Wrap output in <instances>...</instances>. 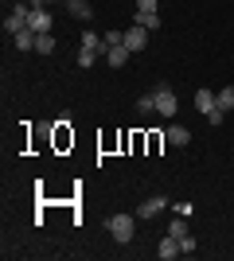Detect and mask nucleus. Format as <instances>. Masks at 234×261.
Returning <instances> with one entry per match:
<instances>
[{
    "label": "nucleus",
    "mask_w": 234,
    "mask_h": 261,
    "mask_svg": "<svg viewBox=\"0 0 234 261\" xmlns=\"http://www.w3.org/2000/svg\"><path fill=\"white\" fill-rule=\"evenodd\" d=\"M168 234H172V238H184V234H191V230H188L184 218H172V222H168Z\"/></svg>",
    "instance_id": "17"
},
{
    "label": "nucleus",
    "mask_w": 234,
    "mask_h": 261,
    "mask_svg": "<svg viewBox=\"0 0 234 261\" xmlns=\"http://www.w3.org/2000/svg\"><path fill=\"white\" fill-rule=\"evenodd\" d=\"M137 113H156V90H152V94H141V98H137Z\"/></svg>",
    "instance_id": "16"
},
{
    "label": "nucleus",
    "mask_w": 234,
    "mask_h": 261,
    "mask_svg": "<svg viewBox=\"0 0 234 261\" xmlns=\"http://www.w3.org/2000/svg\"><path fill=\"white\" fill-rule=\"evenodd\" d=\"M47 4H51V0H43V8H47Z\"/></svg>",
    "instance_id": "24"
},
{
    "label": "nucleus",
    "mask_w": 234,
    "mask_h": 261,
    "mask_svg": "<svg viewBox=\"0 0 234 261\" xmlns=\"http://www.w3.org/2000/svg\"><path fill=\"white\" fill-rule=\"evenodd\" d=\"M164 211H168V199L152 195V199H145V203L137 207V218H156V215H164Z\"/></svg>",
    "instance_id": "5"
},
{
    "label": "nucleus",
    "mask_w": 234,
    "mask_h": 261,
    "mask_svg": "<svg viewBox=\"0 0 234 261\" xmlns=\"http://www.w3.org/2000/svg\"><path fill=\"white\" fill-rule=\"evenodd\" d=\"M28 12H32V4H28V0H20V4H12L8 20H4V32H8V35L23 32V28H28Z\"/></svg>",
    "instance_id": "3"
},
{
    "label": "nucleus",
    "mask_w": 234,
    "mask_h": 261,
    "mask_svg": "<svg viewBox=\"0 0 234 261\" xmlns=\"http://www.w3.org/2000/svg\"><path fill=\"white\" fill-rule=\"evenodd\" d=\"M106 47H125V32H106Z\"/></svg>",
    "instance_id": "19"
},
{
    "label": "nucleus",
    "mask_w": 234,
    "mask_h": 261,
    "mask_svg": "<svg viewBox=\"0 0 234 261\" xmlns=\"http://www.w3.org/2000/svg\"><path fill=\"white\" fill-rule=\"evenodd\" d=\"M219 109H226V113H230V109H234V86L219 90Z\"/></svg>",
    "instance_id": "18"
},
{
    "label": "nucleus",
    "mask_w": 234,
    "mask_h": 261,
    "mask_svg": "<svg viewBox=\"0 0 234 261\" xmlns=\"http://www.w3.org/2000/svg\"><path fill=\"white\" fill-rule=\"evenodd\" d=\"M219 106V90H195V109L199 113H211Z\"/></svg>",
    "instance_id": "8"
},
{
    "label": "nucleus",
    "mask_w": 234,
    "mask_h": 261,
    "mask_svg": "<svg viewBox=\"0 0 234 261\" xmlns=\"http://www.w3.org/2000/svg\"><path fill=\"white\" fill-rule=\"evenodd\" d=\"M35 39H39V32H32V28H23V32H16V35H12L16 51H35Z\"/></svg>",
    "instance_id": "9"
},
{
    "label": "nucleus",
    "mask_w": 234,
    "mask_h": 261,
    "mask_svg": "<svg viewBox=\"0 0 234 261\" xmlns=\"http://www.w3.org/2000/svg\"><path fill=\"white\" fill-rule=\"evenodd\" d=\"M156 257H160V261L184 257V250H179V238H172V234H164V238H160V246H156Z\"/></svg>",
    "instance_id": "7"
},
{
    "label": "nucleus",
    "mask_w": 234,
    "mask_h": 261,
    "mask_svg": "<svg viewBox=\"0 0 234 261\" xmlns=\"http://www.w3.org/2000/svg\"><path fill=\"white\" fill-rule=\"evenodd\" d=\"M74 63L82 66V70H90V66H94V63H101V55H98V51H86V47H78Z\"/></svg>",
    "instance_id": "14"
},
{
    "label": "nucleus",
    "mask_w": 234,
    "mask_h": 261,
    "mask_svg": "<svg viewBox=\"0 0 234 261\" xmlns=\"http://www.w3.org/2000/svg\"><path fill=\"white\" fill-rule=\"evenodd\" d=\"M207 121H211V125H223V121H226V109H219V106H215L211 113H207Z\"/></svg>",
    "instance_id": "22"
},
{
    "label": "nucleus",
    "mask_w": 234,
    "mask_h": 261,
    "mask_svg": "<svg viewBox=\"0 0 234 261\" xmlns=\"http://www.w3.org/2000/svg\"><path fill=\"white\" fill-rule=\"evenodd\" d=\"M129 55H133L129 47H110V51H106V63H110L113 70H121V66L129 63Z\"/></svg>",
    "instance_id": "12"
},
{
    "label": "nucleus",
    "mask_w": 234,
    "mask_h": 261,
    "mask_svg": "<svg viewBox=\"0 0 234 261\" xmlns=\"http://www.w3.org/2000/svg\"><path fill=\"white\" fill-rule=\"evenodd\" d=\"M164 141H168V144H176V148H184V144L191 141V133L184 129V125H168V129H164Z\"/></svg>",
    "instance_id": "10"
},
{
    "label": "nucleus",
    "mask_w": 234,
    "mask_h": 261,
    "mask_svg": "<svg viewBox=\"0 0 234 261\" xmlns=\"http://www.w3.org/2000/svg\"><path fill=\"white\" fill-rule=\"evenodd\" d=\"M137 12H160V0H137Z\"/></svg>",
    "instance_id": "21"
},
{
    "label": "nucleus",
    "mask_w": 234,
    "mask_h": 261,
    "mask_svg": "<svg viewBox=\"0 0 234 261\" xmlns=\"http://www.w3.org/2000/svg\"><path fill=\"white\" fill-rule=\"evenodd\" d=\"M191 211H195V203H188V199H184V203H176V215H191Z\"/></svg>",
    "instance_id": "23"
},
{
    "label": "nucleus",
    "mask_w": 234,
    "mask_h": 261,
    "mask_svg": "<svg viewBox=\"0 0 234 261\" xmlns=\"http://www.w3.org/2000/svg\"><path fill=\"white\" fill-rule=\"evenodd\" d=\"M28 28H32V32H51V28H55V16L47 8H32L28 12Z\"/></svg>",
    "instance_id": "4"
},
{
    "label": "nucleus",
    "mask_w": 234,
    "mask_h": 261,
    "mask_svg": "<svg viewBox=\"0 0 234 261\" xmlns=\"http://www.w3.org/2000/svg\"><path fill=\"white\" fill-rule=\"evenodd\" d=\"M63 4H67V12L74 16V20H90V16H94L90 0H63Z\"/></svg>",
    "instance_id": "11"
},
{
    "label": "nucleus",
    "mask_w": 234,
    "mask_h": 261,
    "mask_svg": "<svg viewBox=\"0 0 234 261\" xmlns=\"http://www.w3.org/2000/svg\"><path fill=\"white\" fill-rule=\"evenodd\" d=\"M106 230H110L113 238L125 246V242H133V234H137V215H125V211H117V215L106 218Z\"/></svg>",
    "instance_id": "1"
},
{
    "label": "nucleus",
    "mask_w": 234,
    "mask_h": 261,
    "mask_svg": "<svg viewBox=\"0 0 234 261\" xmlns=\"http://www.w3.org/2000/svg\"><path fill=\"white\" fill-rule=\"evenodd\" d=\"M35 51H39V55H51V51H55V35H51V32H39V39H35Z\"/></svg>",
    "instance_id": "15"
},
{
    "label": "nucleus",
    "mask_w": 234,
    "mask_h": 261,
    "mask_svg": "<svg viewBox=\"0 0 234 261\" xmlns=\"http://www.w3.org/2000/svg\"><path fill=\"white\" fill-rule=\"evenodd\" d=\"M133 23H141L145 32H156L164 20H160V12H133Z\"/></svg>",
    "instance_id": "13"
},
{
    "label": "nucleus",
    "mask_w": 234,
    "mask_h": 261,
    "mask_svg": "<svg viewBox=\"0 0 234 261\" xmlns=\"http://www.w3.org/2000/svg\"><path fill=\"white\" fill-rule=\"evenodd\" d=\"M179 250H184V253H195L199 246H195V238H191V234H184V238H179Z\"/></svg>",
    "instance_id": "20"
},
{
    "label": "nucleus",
    "mask_w": 234,
    "mask_h": 261,
    "mask_svg": "<svg viewBox=\"0 0 234 261\" xmlns=\"http://www.w3.org/2000/svg\"><path fill=\"white\" fill-rule=\"evenodd\" d=\"M125 47H129V51H145L148 47V32L145 28H141V23H133V28H129V32H125Z\"/></svg>",
    "instance_id": "6"
},
{
    "label": "nucleus",
    "mask_w": 234,
    "mask_h": 261,
    "mask_svg": "<svg viewBox=\"0 0 234 261\" xmlns=\"http://www.w3.org/2000/svg\"><path fill=\"white\" fill-rule=\"evenodd\" d=\"M156 113H160L164 121L179 113V98L172 94V86H156Z\"/></svg>",
    "instance_id": "2"
}]
</instances>
